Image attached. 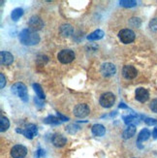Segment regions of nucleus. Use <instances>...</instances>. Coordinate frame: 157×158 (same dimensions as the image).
I'll list each match as a JSON object with an SVG mask.
<instances>
[{"label":"nucleus","mask_w":157,"mask_h":158,"mask_svg":"<svg viewBox=\"0 0 157 158\" xmlns=\"http://www.w3.org/2000/svg\"><path fill=\"white\" fill-rule=\"evenodd\" d=\"M19 41L25 46H34L40 42V36L36 32L30 30L29 28H26L19 33Z\"/></svg>","instance_id":"nucleus-1"},{"label":"nucleus","mask_w":157,"mask_h":158,"mask_svg":"<svg viewBox=\"0 0 157 158\" xmlns=\"http://www.w3.org/2000/svg\"><path fill=\"white\" fill-rule=\"evenodd\" d=\"M12 92L18 97H19L23 102L28 101V93H27V87L23 82H17L11 87Z\"/></svg>","instance_id":"nucleus-2"},{"label":"nucleus","mask_w":157,"mask_h":158,"mask_svg":"<svg viewBox=\"0 0 157 158\" xmlns=\"http://www.w3.org/2000/svg\"><path fill=\"white\" fill-rule=\"evenodd\" d=\"M17 132L24 135L27 139L31 140V139H33L34 137L37 135L38 130H37V126L35 124H28V125H26V127L24 129H19L18 128Z\"/></svg>","instance_id":"nucleus-3"},{"label":"nucleus","mask_w":157,"mask_h":158,"mask_svg":"<svg viewBox=\"0 0 157 158\" xmlns=\"http://www.w3.org/2000/svg\"><path fill=\"white\" fill-rule=\"evenodd\" d=\"M114 101H115V97L112 92H106L104 94H102L99 100L100 105L104 108H111L114 104Z\"/></svg>","instance_id":"nucleus-4"},{"label":"nucleus","mask_w":157,"mask_h":158,"mask_svg":"<svg viewBox=\"0 0 157 158\" xmlns=\"http://www.w3.org/2000/svg\"><path fill=\"white\" fill-rule=\"evenodd\" d=\"M118 37L123 44H129L135 40V33L131 29H122L118 33Z\"/></svg>","instance_id":"nucleus-5"},{"label":"nucleus","mask_w":157,"mask_h":158,"mask_svg":"<svg viewBox=\"0 0 157 158\" xmlns=\"http://www.w3.org/2000/svg\"><path fill=\"white\" fill-rule=\"evenodd\" d=\"M57 58L61 63H70L75 58V52L71 50H62L58 53Z\"/></svg>","instance_id":"nucleus-6"},{"label":"nucleus","mask_w":157,"mask_h":158,"mask_svg":"<svg viewBox=\"0 0 157 158\" xmlns=\"http://www.w3.org/2000/svg\"><path fill=\"white\" fill-rule=\"evenodd\" d=\"M28 26H29L30 30L36 32L40 29H42V27L44 26V23H43V20L41 19V18H39L37 16H33L29 19Z\"/></svg>","instance_id":"nucleus-7"},{"label":"nucleus","mask_w":157,"mask_h":158,"mask_svg":"<svg viewBox=\"0 0 157 158\" xmlns=\"http://www.w3.org/2000/svg\"><path fill=\"white\" fill-rule=\"evenodd\" d=\"M27 153V148L23 145H17L11 149V155L13 158H24Z\"/></svg>","instance_id":"nucleus-8"},{"label":"nucleus","mask_w":157,"mask_h":158,"mask_svg":"<svg viewBox=\"0 0 157 158\" xmlns=\"http://www.w3.org/2000/svg\"><path fill=\"white\" fill-rule=\"evenodd\" d=\"M88 114H89V108H88L86 104H79L74 109V114L77 118H85L86 115H88Z\"/></svg>","instance_id":"nucleus-9"},{"label":"nucleus","mask_w":157,"mask_h":158,"mask_svg":"<svg viewBox=\"0 0 157 158\" xmlns=\"http://www.w3.org/2000/svg\"><path fill=\"white\" fill-rule=\"evenodd\" d=\"M115 72H117V68H115V66L113 63L106 62L104 64H102L101 66V73L105 77H111L115 74Z\"/></svg>","instance_id":"nucleus-10"},{"label":"nucleus","mask_w":157,"mask_h":158,"mask_svg":"<svg viewBox=\"0 0 157 158\" xmlns=\"http://www.w3.org/2000/svg\"><path fill=\"white\" fill-rule=\"evenodd\" d=\"M122 74H123L124 78H126L127 80H132L137 77L138 72L135 67L130 66V65H126L123 67V69H122Z\"/></svg>","instance_id":"nucleus-11"},{"label":"nucleus","mask_w":157,"mask_h":158,"mask_svg":"<svg viewBox=\"0 0 157 158\" xmlns=\"http://www.w3.org/2000/svg\"><path fill=\"white\" fill-rule=\"evenodd\" d=\"M135 94H136V99H137L139 102H142V103L147 102L149 98V93L147 91V89H146L144 87L137 88Z\"/></svg>","instance_id":"nucleus-12"},{"label":"nucleus","mask_w":157,"mask_h":158,"mask_svg":"<svg viewBox=\"0 0 157 158\" xmlns=\"http://www.w3.org/2000/svg\"><path fill=\"white\" fill-rule=\"evenodd\" d=\"M52 143L56 147L61 148V147L65 146V143H67V139L65 138L63 135H61V134H54L52 137Z\"/></svg>","instance_id":"nucleus-13"},{"label":"nucleus","mask_w":157,"mask_h":158,"mask_svg":"<svg viewBox=\"0 0 157 158\" xmlns=\"http://www.w3.org/2000/svg\"><path fill=\"white\" fill-rule=\"evenodd\" d=\"M0 60H1L2 65H11L14 61V56L9 52H0Z\"/></svg>","instance_id":"nucleus-14"},{"label":"nucleus","mask_w":157,"mask_h":158,"mask_svg":"<svg viewBox=\"0 0 157 158\" xmlns=\"http://www.w3.org/2000/svg\"><path fill=\"white\" fill-rule=\"evenodd\" d=\"M73 31H74V29H73L72 25L68 24V23L62 24V25L60 26V28H59L60 34H61L62 36H64V37H69L70 35H72V34H73Z\"/></svg>","instance_id":"nucleus-15"},{"label":"nucleus","mask_w":157,"mask_h":158,"mask_svg":"<svg viewBox=\"0 0 157 158\" xmlns=\"http://www.w3.org/2000/svg\"><path fill=\"white\" fill-rule=\"evenodd\" d=\"M135 133H136V126L133 124H130V125H128L127 128L123 131L122 137H123V139L127 140V139L132 138V137L135 135Z\"/></svg>","instance_id":"nucleus-16"},{"label":"nucleus","mask_w":157,"mask_h":158,"mask_svg":"<svg viewBox=\"0 0 157 158\" xmlns=\"http://www.w3.org/2000/svg\"><path fill=\"white\" fill-rule=\"evenodd\" d=\"M92 133L94 136H96V137H101V136H103L106 132V128L102 125V124H94L92 126Z\"/></svg>","instance_id":"nucleus-17"},{"label":"nucleus","mask_w":157,"mask_h":158,"mask_svg":"<svg viewBox=\"0 0 157 158\" xmlns=\"http://www.w3.org/2000/svg\"><path fill=\"white\" fill-rule=\"evenodd\" d=\"M104 37V31L101 29H97L93 31L92 33H90L89 35L87 36V40L89 41H96V40H100Z\"/></svg>","instance_id":"nucleus-18"},{"label":"nucleus","mask_w":157,"mask_h":158,"mask_svg":"<svg viewBox=\"0 0 157 158\" xmlns=\"http://www.w3.org/2000/svg\"><path fill=\"white\" fill-rule=\"evenodd\" d=\"M149 136H151V132H149V130H148V129H143L142 131L139 133L137 143H140L141 142L147 141V140L149 138Z\"/></svg>","instance_id":"nucleus-19"},{"label":"nucleus","mask_w":157,"mask_h":158,"mask_svg":"<svg viewBox=\"0 0 157 158\" xmlns=\"http://www.w3.org/2000/svg\"><path fill=\"white\" fill-rule=\"evenodd\" d=\"M23 15V10L22 8H16L14 9L12 14H11V18L13 20H15V22H17V20L22 17Z\"/></svg>","instance_id":"nucleus-20"},{"label":"nucleus","mask_w":157,"mask_h":158,"mask_svg":"<svg viewBox=\"0 0 157 158\" xmlns=\"http://www.w3.org/2000/svg\"><path fill=\"white\" fill-rule=\"evenodd\" d=\"M33 88H34V90H35L37 96H38V98H40L41 100H43L45 99V93L43 91V89H42V86H41L39 84H33Z\"/></svg>","instance_id":"nucleus-21"},{"label":"nucleus","mask_w":157,"mask_h":158,"mask_svg":"<svg viewBox=\"0 0 157 158\" xmlns=\"http://www.w3.org/2000/svg\"><path fill=\"white\" fill-rule=\"evenodd\" d=\"M10 126V121L8 120V118H5V116H1V118H0V130H1V132H4L6 131L7 129L9 128Z\"/></svg>","instance_id":"nucleus-22"},{"label":"nucleus","mask_w":157,"mask_h":158,"mask_svg":"<svg viewBox=\"0 0 157 158\" xmlns=\"http://www.w3.org/2000/svg\"><path fill=\"white\" fill-rule=\"evenodd\" d=\"M60 118H56V116H53V115H49L48 118H46L44 119V122L46 124H59V121Z\"/></svg>","instance_id":"nucleus-23"},{"label":"nucleus","mask_w":157,"mask_h":158,"mask_svg":"<svg viewBox=\"0 0 157 158\" xmlns=\"http://www.w3.org/2000/svg\"><path fill=\"white\" fill-rule=\"evenodd\" d=\"M122 118H123L124 120V123L125 124H128V125H130L131 123L137 118V115L136 114H128V115H123L122 116Z\"/></svg>","instance_id":"nucleus-24"},{"label":"nucleus","mask_w":157,"mask_h":158,"mask_svg":"<svg viewBox=\"0 0 157 158\" xmlns=\"http://www.w3.org/2000/svg\"><path fill=\"white\" fill-rule=\"evenodd\" d=\"M119 3L121 6L127 7V8H131V7H134V6L137 5V2L133 1V0H121Z\"/></svg>","instance_id":"nucleus-25"},{"label":"nucleus","mask_w":157,"mask_h":158,"mask_svg":"<svg viewBox=\"0 0 157 158\" xmlns=\"http://www.w3.org/2000/svg\"><path fill=\"white\" fill-rule=\"evenodd\" d=\"M80 130V127L77 126V125H75V124H70V125H68L66 127V131L67 132H69L70 134H75V133H77L78 131Z\"/></svg>","instance_id":"nucleus-26"},{"label":"nucleus","mask_w":157,"mask_h":158,"mask_svg":"<svg viewBox=\"0 0 157 158\" xmlns=\"http://www.w3.org/2000/svg\"><path fill=\"white\" fill-rule=\"evenodd\" d=\"M36 62L40 65H45L47 62H48V57L46 56H39Z\"/></svg>","instance_id":"nucleus-27"},{"label":"nucleus","mask_w":157,"mask_h":158,"mask_svg":"<svg viewBox=\"0 0 157 158\" xmlns=\"http://www.w3.org/2000/svg\"><path fill=\"white\" fill-rule=\"evenodd\" d=\"M130 24L133 27H136V28H137V27H139L141 25V20L138 18H133L130 19Z\"/></svg>","instance_id":"nucleus-28"},{"label":"nucleus","mask_w":157,"mask_h":158,"mask_svg":"<svg viewBox=\"0 0 157 158\" xmlns=\"http://www.w3.org/2000/svg\"><path fill=\"white\" fill-rule=\"evenodd\" d=\"M149 27H151V29L152 31L157 32V19H153L151 20V23H149Z\"/></svg>","instance_id":"nucleus-29"},{"label":"nucleus","mask_w":157,"mask_h":158,"mask_svg":"<svg viewBox=\"0 0 157 158\" xmlns=\"http://www.w3.org/2000/svg\"><path fill=\"white\" fill-rule=\"evenodd\" d=\"M151 109L154 113H157V99H154L151 103Z\"/></svg>","instance_id":"nucleus-30"},{"label":"nucleus","mask_w":157,"mask_h":158,"mask_svg":"<svg viewBox=\"0 0 157 158\" xmlns=\"http://www.w3.org/2000/svg\"><path fill=\"white\" fill-rule=\"evenodd\" d=\"M145 122L147 123V125H154V124H156V123H157V120L156 119H153V118H147L145 119Z\"/></svg>","instance_id":"nucleus-31"},{"label":"nucleus","mask_w":157,"mask_h":158,"mask_svg":"<svg viewBox=\"0 0 157 158\" xmlns=\"http://www.w3.org/2000/svg\"><path fill=\"white\" fill-rule=\"evenodd\" d=\"M0 78H1V85H0V87L3 88L6 85V79H5V76H4V74H0Z\"/></svg>","instance_id":"nucleus-32"},{"label":"nucleus","mask_w":157,"mask_h":158,"mask_svg":"<svg viewBox=\"0 0 157 158\" xmlns=\"http://www.w3.org/2000/svg\"><path fill=\"white\" fill-rule=\"evenodd\" d=\"M45 155V152L44 150H42V149H38L37 150V157L39 158L40 156H44Z\"/></svg>","instance_id":"nucleus-33"},{"label":"nucleus","mask_w":157,"mask_h":158,"mask_svg":"<svg viewBox=\"0 0 157 158\" xmlns=\"http://www.w3.org/2000/svg\"><path fill=\"white\" fill-rule=\"evenodd\" d=\"M57 115H58V118H60V120H62V121H67L68 120V118H65L64 115H62L61 114L57 113Z\"/></svg>","instance_id":"nucleus-34"},{"label":"nucleus","mask_w":157,"mask_h":158,"mask_svg":"<svg viewBox=\"0 0 157 158\" xmlns=\"http://www.w3.org/2000/svg\"><path fill=\"white\" fill-rule=\"evenodd\" d=\"M152 136L154 139H157V128H154L153 132H152Z\"/></svg>","instance_id":"nucleus-35"},{"label":"nucleus","mask_w":157,"mask_h":158,"mask_svg":"<svg viewBox=\"0 0 157 158\" xmlns=\"http://www.w3.org/2000/svg\"><path fill=\"white\" fill-rule=\"evenodd\" d=\"M119 108L120 109H128V107L124 104V103H120V104H119Z\"/></svg>","instance_id":"nucleus-36"}]
</instances>
